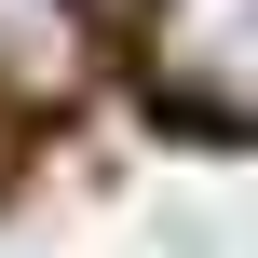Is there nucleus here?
Masks as SVG:
<instances>
[{
  "instance_id": "2",
  "label": "nucleus",
  "mask_w": 258,
  "mask_h": 258,
  "mask_svg": "<svg viewBox=\"0 0 258 258\" xmlns=\"http://www.w3.org/2000/svg\"><path fill=\"white\" fill-rule=\"evenodd\" d=\"M68 82H82L68 0H0V95H68Z\"/></svg>"
},
{
  "instance_id": "1",
  "label": "nucleus",
  "mask_w": 258,
  "mask_h": 258,
  "mask_svg": "<svg viewBox=\"0 0 258 258\" xmlns=\"http://www.w3.org/2000/svg\"><path fill=\"white\" fill-rule=\"evenodd\" d=\"M150 95L204 136H258V0H163L150 14Z\"/></svg>"
}]
</instances>
